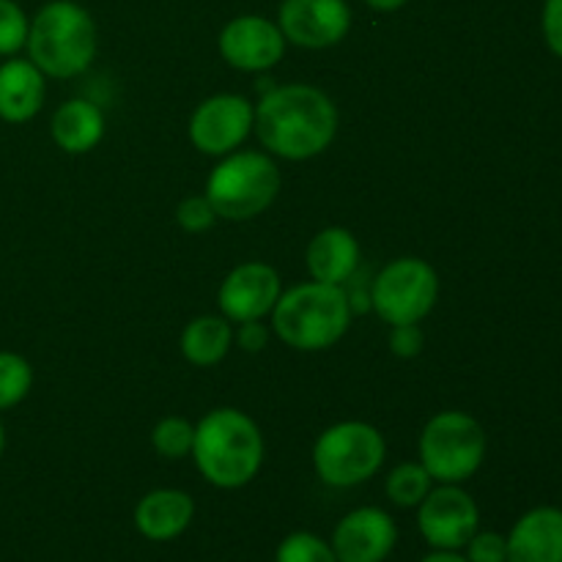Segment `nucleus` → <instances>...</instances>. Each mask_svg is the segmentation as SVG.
Returning <instances> with one entry per match:
<instances>
[{"label":"nucleus","mask_w":562,"mask_h":562,"mask_svg":"<svg viewBox=\"0 0 562 562\" xmlns=\"http://www.w3.org/2000/svg\"><path fill=\"white\" fill-rule=\"evenodd\" d=\"M486 456V434L475 417L464 412H442L420 437V464L439 483H464L481 470Z\"/></svg>","instance_id":"6"},{"label":"nucleus","mask_w":562,"mask_h":562,"mask_svg":"<svg viewBox=\"0 0 562 562\" xmlns=\"http://www.w3.org/2000/svg\"><path fill=\"white\" fill-rule=\"evenodd\" d=\"M508 562H562V510H527L508 536Z\"/></svg>","instance_id":"15"},{"label":"nucleus","mask_w":562,"mask_h":562,"mask_svg":"<svg viewBox=\"0 0 562 562\" xmlns=\"http://www.w3.org/2000/svg\"><path fill=\"white\" fill-rule=\"evenodd\" d=\"M27 22L25 11L14 0H0V55H14L25 47L27 42Z\"/></svg>","instance_id":"25"},{"label":"nucleus","mask_w":562,"mask_h":562,"mask_svg":"<svg viewBox=\"0 0 562 562\" xmlns=\"http://www.w3.org/2000/svg\"><path fill=\"white\" fill-rule=\"evenodd\" d=\"M53 140L69 154H86L102 140L104 115L97 104L86 99H71L60 104L53 115Z\"/></svg>","instance_id":"19"},{"label":"nucleus","mask_w":562,"mask_h":562,"mask_svg":"<svg viewBox=\"0 0 562 562\" xmlns=\"http://www.w3.org/2000/svg\"><path fill=\"white\" fill-rule=\"evenodd\" d=\"M151 442L159 456L165 459H184L192 453V442H195V426L187 423L184 417H165L157 423L151 434Z\"/></svg>","instance_id":"23"},{"label":"nucleus","mask_w":562,"mask_h":562,"mask_svg":"<svg viewBox=\"0 0 562 562\" xmlns=\"http://www.w3.org/2000/svg\"><path fill=\"white\" fill-rule=\"evenodd\" d=\"M398 541V527L382 508H357L338 521L333 552L338 562H384Z\"/></svg>","instance_id":"13"},{"label":"nucleus","mask_w":562,"mask_h":562,"mask_svg":"<svg viewBox=\"0 0 562 562\" xmlns=\"http://www.w3.org/2000/svg\"><path fill=\"white\" fill-rule=\"evenodd\" d=\"M236 338H239L241 349L250 351V355H256V351H261L263 346L269 344V329L258 322H241V329Z\"/></svg>","instance_id":"30"},{"label":"nucleus","mask_w":562,"mask_h":562,"mask_svg":"<svg viewBox=\"0 0 562 562\" xmlns=\"http://www.w3.org/2000/svg\"><path fill=\"white\" fill-rule=\"evenodd\" d=\"M3 448H5V431H3V423H0V456H3Z\"/></svg>","instance_id":"33"},{"label":"nucleus","mask_w":562,"mask_h":562,"mask_svg":"<svg viewBox=\"0 0 562 562\" xmlns=\"http://www.w3.org/2000/svg\"><path fill=\"white\" fill-rule=\"evenodd\" d=\"M33 371L25 357L0 351V409H11L31 393Z\"/></svg>","instance_id":"22"},{"label":"nucleus","mask_w":562,"mask_h":562,"mask_svg":"<svg viewBox=\"0 0 562 562\" xmlns=\"http://www.w3.org/2000/svg\"><path fill=\"white\" fill-rule=\"evenodd\" d=\"M366 3L376 11H398L401 5H406V0H366Z\"/></svg>","instance_id":"32"},{"label":"nucleus","mask_w":562,"mask_h":562,"mask_svg":"<svg viewBox=\"0 0 562 562\" xmlns=\"http://www.w3.org/2000/svg\"><path fill=\"white\" fill-rule=\"evenodd\" d=\"M278 25L285 42L324 49L344 42L351 27V9L346 0H283Z\"/></svg>","instance_id":"11"},{"label":"nucleus","mask_w":562,"mask_h":562,"mask_svg":"<svg viewBox=\"0 0 562 562\" xmlns=\"http://www.w3.org/2000/svg\"><path fill=\"white\" fill-rule=\"evenodd\" d=\"M252 121H256V108L245 97L220 93L198 104L190 121V140L195 143L198 151L220 157L234 151L250 135Z\"/></svg>","instance_id":"10"},{"label":"nucleus","mask_w":562,"mask_h":562,"mask_svg":"<svg viewBox=\"0 0 562 562\" xmlns=\"http://www.w3.org/2000/svg\"><path fill=\"white\" fill-rule=\"evenodd\" d=\"M25 47L42 75L75 77L86 71L97 55V25L82 5L49 0L33 16Z\"/></svg>","instance_id":"4"},{"label":"nucleus","mask_w":562,"mask_h":562,"mask_svg":"<svg viewBox=\"0 0 562 562\" xmlns=\"http://www.w3.org/2000/svg\"><path fill=\"white\" fill-rule=\"evenodd\" d=\"M274 562H338L333 547L313 532H294L278 547Z\"/></svg>","instance_id":"24"},{"label":"nucleus","mask_w":562,"mask_h":562,"mask_svg":"<svg viewBox=\"0 0 562 562\" xmlns=\"http://www.w3.org/2000/svg\"><path fill=\"white\" fill-rule=\"evenodd\" d=\"M192 516H195V503L190 494L157 488L137 503L135 525L148 541H173L190 527Z\"/></svg>","instance_id":"16"},{"label":"nucleus","mask_w":562,"mask_h":562,"mask_svg":"<svg viewBox=\"0 0 562 562\" xmlns=\"http://www.w3.org/2000/svg\"><path fill=\"white\" fill-rule=\"evenodd\" d=\"M434 477L423 464H398L387 477V497L398 508H415L431 492Z\"/></svg>","instance_id":"21"},{"label":"nucleus","mask_w":562,"mask_h":562,"mask_svg":"<svg viewBox=\"0 0 562 562\" xmlns=\"http://www.w3.org/2000/svg\"><path fill=\"white\" fill-rule=\"evenodd\" d=\"M44 75L33 60H5L0 66V119L11 124L31 121L42 110Z\"/></svg>","instance_id":"18"},{"label":"nucleus","mask_w":562,"mask_h":562,"mask_svg":"<svg viewBox=\"0 0 562 562\" xmlns=\"http://www.w3.org/2000/svg\"><path fill=\"white\" fill-rule=\"evenodd\" d=\"M258 140L283 159H311L333 143L338 110L333 99L313 86H280L258 102Z\"/></svg>","instance_id":"1"},{"label":"nucleus","mask_w":562,"mask_h":562,"mask_svg":"<svg viewBox=\"0 0 562 562\" xmlns=\"http://www.w3.org/2000/svg\"><path fill=\"white\" fill-rule=\"evenodd\" d=\"M541 27L543 38H547V47L552 49L558 58H562V0H547V3H543Z\"/></svg>","instance_id":"29"},{"label":"nucleus","mask_w":562,"mask_h":562,"mask_svg":"<svg viewBox=\"0 0 562 562\" xmlns=\"http://www.w3.org/2000/svg\"><path fill=\"white\" fill-rule=\"evenodd\" d=\"M280 192V170L267 154L239 151L223 159L206 181V198L223 220H252Z\"/></svg>","instance_id":"5"},{"label":"nucleus","mask_w":562,"mask_h":562,"mask_svg":"<svg viewBox=\"0 0 562 562\" xmlns=\"http://www.w3.org/2000/svg\"><path fill=\"white\" fill-rule=\"evenodd\" d=\"M231 344H234V329L225 318L217 316H201L195 322L187 324L184 335H181V351L192 366H217L225 355H228Z\"/></svg>","instance_id":"20"},{"label":"nucleus","mask_w":562,"mask_h":562,"mask_svg":"<svg viewBox=\"0 0 562 562\" xmlns=\"http://www.w3.org/2000/svg\"><path fill=\"white\" fill-rule=\"evenodd\" d=\"M439 278L423 258H398L379 272L371 289V305L379 318L393 327L417 324L434 311Z\"/></svg>","instance_id":"8"},{"label":"nucleus","mask_w":562,"mask_h":562,"mask_svg":"<svg viewBox=\"0 0 562 562\" xmlns=\"http://www.w3.org/2000/svg\"><path fill=\"white\" fill-rule=\"evenodd\" d=\"M467 562H508V538L499 532H475L467 543Z\"/></svg>","instance_id":"27"},{"label":"nucleus","mask_w":562,"mask_h":562,"mask_svg":"<svg viewBox=\"0 0 562 562\" xmlns=\"http://www.w3.org/2000/svg\"><path fill=\"white\" fill-rule=\"evenodd\" d=\"M280 300V278L269 263H241L220 285V307L231 322H261Z\"/></svg>","instance_id":"14"},{"label":"nucleus","mask_w":562,"mask_h":562,"mask_svg":"<svg viewBox=\"0 0 562 562\" xmlns=\"http://www.w3.org/2000/svg\"><path fill=\"white\" fill-rule=\"evenodd\" d=\"M417 525H420L428 547L459 552L477 532L481 510L464 488H459L456 483H442V488H431L420 503Z\"/></svg>","instance_id":"9"},{"label":"nucleus","mask_w":562,"mask_h":562,"mask_svg":"<svg viewBox=\"0 0 562 562\" xmlns=\"http://www.w3.org/2000/svg\"><path fill=\"white\" fill-rule=\"evenodd\" d=\"M360 267V245L346 228H327L307 245V269L316 283L344 285Z\"/></svg>","instance_id":"17"},{"label":"nucleus","mask_w":562,"mask_h":562,"mask_svg":"<svg viewBox=\"0 0 562 562\" xmlns=\"http://www.w3.org/2000/svg\"><path fill=\"white\" fill-rule=\"evenodd\" d=\"M423 344H426V338H423V329L417 327V324H398V327H393V333H390V351L404 357V360L420 355Z\"/></svg>","instance_id":"28"},{"label":"nucleus","mask_w":562,"mask_h":562,"mask_svg":"<svg viewBox=\"0 0 562 562\" xmlns=\"http://www.w3.org/2000/svg\"><path fill=\"white\" fill-rule=\"evenodd\" d=\"M420 562H467V558L459 552H448V549H437V552L428 554V558H423Z\"/></svg>","instance_id":"31"},{"label":"nucleus","mask_w":562,"mask_h":562,"mask_svg":"<svg viewBox=\"0 0 562 562\" xmlns=\"http://www.w3.org/2000/svg\"><path fill=\"white\" fill-rule=\"evenodd\" d=\"M384 439L368 423H338L318 437L313 464L327 486H360L384 464Z\"/></svg>","instance_id":"7"},{"label":"nucleus","mask_w":562,"mask_h":562,"mask_svg":"<svg viewBox=\"0 0 562 562\" xmlns=\"http://www.w3.org/2000/svg\"><path fill=\"white\" fill-rule=\"evenodd\" d=\"M351 313L355 311L344 285L305 283L280 294L272 307V324L291 349L322 351L344 338Z\"/></svg>","instance_id":"3"},{"label":"nucleus","mask_w":562,"mask_h":562,"mask_svg":"<svg viewBox=\"0 0 562 562\" xmlns=\"http://www.w3.org/2000/svg\"><path fill=\"white\" fill-rule=\"evenodd\" d=\"M214 217H217V212H214V206L209 203L206 195L184 198V201L179 203V209H176V220H179L181 228L190 231V234H201V231L212 228Z\"/></svg>","instance_id":"26"},{"label":"nucleus","mask_w":562,"mask_h":562,"mask_svg":"<svg viewBox=\"0 0 562 562\" xmlns=\"http://www.w3.org/2000/svg\"><path fill=\"white\" fill-rule=\"evenodd\" d=\"M220 53L239 71H267L283 58L285 36L278 22L245 14L231 20L220 33Z\"/></svg>","instance_id":"12"},{"label":"nucleus","mask_w":562,"mask_h":562,"mask_svg":"<svg viewBox=\"0 0 562 562\" xmlns=\"http://www.w3.org/2000/svg\"><path fill=\"white\" fill-rule=\"evenodd\" d=\"M192 456L212 486L239 488L258 475L263 439L256 423L239 409H214L195 426Z\"/></svg>","instance_id":"2"}]
</instances>
